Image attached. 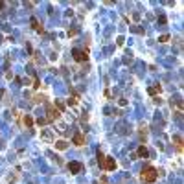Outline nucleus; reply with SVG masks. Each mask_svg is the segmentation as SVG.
<instances>
[{"label": "nucleus", "mask_w": 184, "mask_h": 184, "mask_svg": "<svg viewBox=\"0 0 184 184\" xmlns=\"http://www.w3.org/2000/svg\"><path fill=\"white\" fill-rule=\"evenodd\" d=\"M77 33V30L76 28H72V30H68V37H72V35H76Z\"/></svg>", "instance_id": "nucleus-17"}, {"label": "nucleus", "mask_w": 184, "mask_h": 184, "mask_svg": "<svg viewBox=\"0 0 184 184\" xmlns=\"http://www.w3.org/2000/svg\"><path fill=\"white\" fill-rule=\"evenodd\" d=\"M99 168H103L105 171H112V169H116V160L112 158V156H105Z\"/></svg>", "instance_id": "nucleus-4"}, {"label": "nucleus", "mask_w": 184, "mask_h": 184, "mask_svg": "<svg viewBox=\"0 0 184 184\" xmlns=\"http://www.w3.org/2000/svg\"><path fill=\"white\" fill-rule=\"evenodd\" d=\"M68 169H70V173L77 175V173H81L83 166H81V162H76V160H72V162H68Z\"/></svg>", "instance_id": "nucleus-5"}, {"label": "nucleus", "mask_w": 184, "mask_h": 184, "mask_svg": "<svg viewBox=\"0 0 184 184\" xmlns=\"http://www.w3.org/2000/svg\"><path fill=\"white\" fill-rule=\"evenodd\" d=\"M136 155L140 156V158H147V156H149V151H147L144 146H140L138 149H136Z\"/></svg>", "instance_id": "nucleus-9"}, {"label": "nucleus", "mask_w": 184, "mask_h": 184, "mask_svg": "<svg viewBox=\"0 0 184 184\" xmlns=\"http://www.w3.org/2000/svg\"><path fill=\"white\" fill-rule=\"evenodd\" d=\"M160 90H162L160 85H153V87L147 89V94H149V96H156V94H160Z\"/></svg>", "instance_id": "nucleus-8"}, {"label": "nucleus", "mask_w": 184, "mask_h": 184, "mask_svg": "<svg viewBox=\"0 0 184 184\" xmlns=\"http://www.w3.org/2000/svg\"><path fill=\"white\" fill-rule=\"evenodd\" d=\"M140 179H142L146 184H153L156 179H158V171H156L153 166H146V168L140 171Z\"/></svg>", "instance_id": "nucleus-1"}, {"label": "nucleus", "mask_w": 184, "mask_h": 184, "mask_svg": "<svg viewBox=\"0 0 184 184\" xmlns=\"http://www.w3.org/2000/svg\"><path fill=\"white\" fill-rule=\"evenodd\" d=\"M46 114H48L46 122H54V120H57V118L61 116V111L55 109V105H50V103H48V105H46Z\"/></svg>", "instance_id": "nucleus-2"}, {"label": "nucleus", "mask_w": 184, "mask_h": 184, "mask_svg": "<svg viewBox=\"0 0 184 184\" xmlns=\"http://www.w3.org/2000/svg\"><path fill=\"white\" fill-rule=\"evenodd\" d=\"M166 22H168V19H166L164 15H160L158 17V24H166Z\"/></svg>", "instance_id": "nucleus-14"}, {"label": "nucleus", "mask_w": 184, "mask_h": 184, "mask_svg": "<svg viewBox=\"0 0 184 184\" xmlns=\"http://www.w3.org/2000/svg\"><path fill=\"white\" fill-rule=\"evenodd\" d=\"M24 125H26V127H32V125H33V120H32V116H28V114L24 116Z\"/></svg>", "instance_id": "nucleus-12"}, {"label": "nucleus", "mask_w": 184, "mask_h": 184, "mask_svg": "<svg viewBox=\"0 0 184 184\" xmlns=\"http://www.w3.org/2000/svg\"><path fill=\"white\" fill-rule=\"evenodd\" d=\"M173 142H175V146H177V149L182 151V136H181V134H175V136H173Z\"/></svg>", "instance_id": "nucleus-10"}, {"label": "nucleus", "mask_w": 184, "mask_h": 184, "mask_svg": "<svg viewBox=\"0 0 184 184\" xmlns=\"http://www.w3.org/2000/svg\"><path fill=\"white\" fill-rule=\"evenodd\" d=\"M72 55H74V59H76L77 63H85V61L89 59V54H87L85 50H81V48H74Z\"/></svg>", "instance_id": "nucleus-3"}, {"label": "nucleus", "mask_w": 184, "mask_h": 184, "mask_svg": "<svg viewBox=\"0 0 184 184\" xmlns=\"http://www.w3.org/2000/svg\"><path fill=\"white\" fill-rule=\"evenodd\" d=\"M72 142L76 144V146H83V144H85V136H83L81 133H76V134H74V138H72Z\"/></svg>", "instance_id": "nucleus-7"}, {"label": "nucleus", "mask_w": 184, "mask_h": 184, "mask_svg": "<svg viewBox=\"0 0 184 184\" xmlns=\"http://www.w3.org/2000/svg\"><path fill=\"white\" fill-rule=\"evenodd\" d=\"M169 41V35H160L158 37V42H168Z\"/></svg>", "instance_id": "nucleus-13"}, {"label": "nucleus", "mask_w": 184, "mask_h": 184, "mask_svg": "<svg viewBox=\"0 0 184 184\" xmlns=\"http://www.w3.org/2000/svg\"><path fill=\"white\" fill-rule=\"evenodd\" d=\"M76 103H77V96H74V98L68 99V105H76Z\"/></svg>", "instance_id": "nucleus-15"}, {"label": "nucleus", "mask_w": 184, "mask_h": 184, "mask_svg": "<svg viewBox=\"0 0 184 184\" xmlns=\"http://www.w3.org/2000/svg\"><path fill=\"white\" fill-rule=\"evenodd\" d=\"M4 6H6V4H4V2H2V0H0V9H2V7H4Z\"/></svg>", "instance_id": "nucleus-18"}, {"label": "nucleus", "mask_w": 184, "mask_h": 184, "mask_svg": "<svg viewBox=\"0 0 184 184\" xmlns=\"http://www.w3.org/2000/svg\"><path fill=\"white\" fill-rule=\"evenodd\" d=\"M55 147H57V149H61V151H63V149H66V142H64V140H59V142H55Z\"/></svg>", "instance_id": "nucleus-11"}, {"label": "nucleus", "mask_w": 184, "mask_h": 184, "mask_svg": "<svg viewBox=\"0 0 184 184\" xmlns=\"http://www.w3.org/2000/svg\"><path fill=\"white\" fill-rule=\"evenodd\" d=\"M30 22H32V26H33V30H35V32H39V33H44V28L41 26V22H39V20L35 19V17H32V19H30Z\"/></svg>", "instance_id": "nucleus-6"}, {"label": "nucleus", "mask_w": 184, "mask_h": 184, "mask_svg": "<svg viewBox=\"0 0 184 184\" xmlns=\"http://www.w3.org/2000/svg\"><path fill=\"white\" fill-rule=\"evenodd\" d=\"M103 158H105V156H103V155H101V153H99V151H98V164H99V166H101V162H103Z\"/></svg>", "instance_id": "nucleus-16"}]
</instances>
